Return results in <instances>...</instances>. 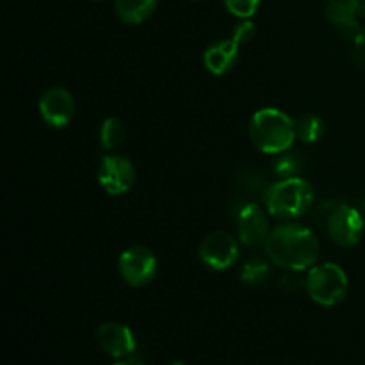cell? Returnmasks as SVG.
I'll return each instance as SVG.
<instances>
[{"label": "cell", "instance_id": "obj_1", "mask_svg": "<svg viewBox=\"0 0 365 365\" xmlns=\"http://www.w3.org/2000/svg\"><path fill=\"white\" fill-rule=\"evenodd\" d=\"M264 250L273 266L302 273L316 266L321 248L310 228L285 221L271 228Z\"/></svg>", "mask_w": 365, "mask_h": 365}, {"label": "cell", "instance_id": "obj_2", "mask_svg": "<svg viewBox=\"0 0 365 365\" xmlns=\"http://www.w3.org/2000/svg\"><path fill=\"white\" fill-rule=\"evenodd\" d=\"M250 139L253 146L267 155H278L291 150L296 139L294 120L280 109L264 107L250 120Z\"/></svg>", "mask_w": 365, "mask_h": 365}, {"label": "cell", "instance_id": "obj_3", "mask_svg": "<svg viewBox=\"0 0 365 365\" xmlns=\"http://www.w3.org/2000/svg\"><path fill=\"white\" fill-rule=\"evenodd\" d=\"M264 207L277 220H296L314 203V187L299 177L280 178L269 184L262 196Z\"/></svg>", "mask_w": 365, "mask_h": 365}, {"label": "cell", "instance_id": "obj_4", "mask_svg": "<svg viewBox=\"0 0 365 365\" xmlns=\"http://www.w3.org/2000/svg\"><path fill=\"white\" fill-rule=\"evenodd\" d=\"M349 280L346 271L335 262L312 266L307 274V292L321 307H335L348 296Z\"/></svg>", "mask_w": 365, "mask_h": 365}, {"label": "cell", "instance_id": "obj_5", "mask_svg": "<svg viewBox=\"0 0 365 365\" xmlns=\"http://www.w3.org/2000/svg\"><path fill=\"white\" fill-rule=\"evenodd\" d=\"M157 257L146 246L135 245L125 250L118 259V271L125 284L130 287H143L157 274Z\"/></svg>", "mask_w": 365, "mask_h": 365}, {"label": "cell", "instance_id": "obj_6", "mask_svg": "<svg viewBox=\"0 0 365 365\" xmlns=\"http://www.w3.org/2000/svg\"><path fill=\"white\" fill-rule=\"evenodd\" d=\"M365 221L359 209L342 202L327 221V232L331 241L342 248L356 246L362 239Z\"/></svg>", "mask_w": 365, "mask_h": 365}, {"label": "cell", "instance_id": "obj_7", "mask_svg": "<svg viewBox=\"0 0 365 365\" xmlns=\"http://www.w3.org/2000/svg\"><path fill=\"white\" fill-rule=\"evenodd\" d=\"M235 227H237V239L242 245L250 248L264 246L271 232L269 212L264 210L259 203H242L235 214Z\"/></svg>", "mask_w": 365, "mask_h": 365}, {"label": "cell", "instance_id": "obj_8", "mask_svg": "<svg viewBox=\"0 0 365 365\" xmlns=\"http://www.w3.org/2000/svg\"><path fill=\"white\" fill-rule=\"evenodd\" d=\"M198 257L207 267L214 271L230 269L239 260V242L228 232H212L207 235L198 248Z\"/></svg>", "mask_w": 365, "mask_h": 365}, {"label": "cell", "instance_id": "obj_9", "mask_svg": "<svg viewBox=\"0 0 365 365\" xmlns=\"http://www.w3.org/2000/svg\"><path fill=\"white\" fill-rule=\"evenodd\" d=\"M98 182L103 191L113 196L125 195L135 184V168L130 159L120 153H109L98 166Z\"/></svg>", "mask_w": 365, "mask_h": 365}, {"label": "cell", "instance_id": "obj_10", "mask_svg": "<svg viewBox=\"0 0 365 365\" xmlns=\"http://www.w3.org/2000/svg\"><path fill=\"white\" fill-rule=\"evenodd\" d=\"M43 121L53 128H63L73 120L75 100L68 89L53 86L41 95L38 102Z\"/></svg>", "mask_w": 365, "mask_h": 365}, {"label": "cell", "instance_id": "obj_11", "mask_svg": "<svg viewBox=\"0 0 365 365\" xmlns=\"http://www.w3.org/2000/svg\"><path fill=\"white\" fill-rule=\"evenodd\" d=\"M100 349L116 360L130 359L135 351V337L128 327L121 323H103L96 330Z\"/></svg>", "mask_w": 365, "mask_h": 365}, {"label": "cell", "instance_id": "obj_12", "mask_svg": "<svg viewBox=\"0 0 365 365\" xmlns=\"http://www.w3.org/2000/svg\"><path fill=\"white\" fill-rule=\"evenodd\" d=\"M239 57V45L234 39H221L207 46L203 52V64L212 75H225L235 66Z\"/></svg>", "mask_w": 365, "mask_h": 365}, {"label": "cell", "instance_id": "obj_13", "mask_svg": "<svg viewBox=\"0 0 365 365\" xmlns=\"http://www.w3.org/2000/svg\"><path fill=\"white\" fill-rule=\"evenodd\" d=\"M157 4L159 0H114V11L125 24L139 25L155 13Z\"/></svg>", "mask_w": 365, "mask_h": 365}, {"label": "cell", "instance_id": "obj_14", "mask_svg": "<svg viewBox=\"0 0 365 365\" xmlns=\"http://www.w3.org/2000/svg\"><path fill=\"white\" fill-rule=\"evenodd\" d=\"M127 139V127L116 116H109L100 125V143L107 152H116Z\"/></svg>", "mask_w": 365, "mask_h": 365}, {"label": "cell", "instance_id": "obj_15", "mask_svg": "<svg viewBox=\"0 0 365 365\" xmlns=\"http://www.w3.org/2000/svg\"><path fill=\"white\" fill-rule=\"evenodd\" d=\"M294 128L296 139L307 145L319 141L324 134V123L317 114H302L294 120Z\"/></svg>", "mask_w": 365, "mask_h": 365}, {"label": "cell", "instance_id": "obj_16", "mask_svg": "<svg viewBox=\"0 0 365 365\" xmlns=\"http://www.w3.org/2000/svg\"><path fill=\"white\" fill-rule=\"evenodd\" d=\"M241 278L245 284L253 285V287L264 285L271 278V266L260 257H252L242 264Z\"/></svg>", "mask_w": 365, "mask_h": 365}, {"label": "cell", "instance_id": "obj_17", "mask_svg": "<svg viewBox=\"0 0 365 365\" xmlns=\"http://www.w3.org/2000/svg\"><path fill=\"white\" fill-rule=\"evenodd\" d=\"M302 157L298 155L296 152H282L278 153V159L274 160V173L278 175L280 178H291V177H298L299 170H302Z\"/></svg>", "mask_w": 365, "mask_h": 365}, {"label": "cell", "instance_id": "obj_18", "mask_svg": "<svg viewBox=\"0 0 365 365\" xmlns=\"http://www.w3.org/2000/svg\"><path fill=\"white\" fill-rule=\"evenodd\" d=\"M225 7L230 11L234 16L246 20V18H252L253 14L259 11L260 0H223Z\"/></svg>", "mask_w": 365, "mask_h": 365}, {"label": "cell", "instance_id": "obj_19", "mask_svg": "<svg viewBox=\"0 0 365 365\" xmlns=\"http://www.w3.org/2000/svg\"><path fill=\"white\" fill-rule=\"evenodd\" d=\"M242 180L239 182L242 187V191L248 192H259V195L264 196L266 189L269 187V184H266V178L260 173H255V171H241Z\"/></svg>", "mask_w": 365, "mask_h": 365}, {"label": "cell", "instance_id": "obj_20", "mask_svg": "<svg viewBox=\"0 0 365 365\" xmlns=\"http://www.w3.org/2000/svg\"><path fill=\"white\" fill-rule=\"evenodd\" d=\"M253 36H255V25H253V21H250V18L239 21L234 27V32H232V39H234L239 46L252 41Z\"/></svg>", "mask_w": 365, "mask_h": 365}, {"label": "cell", "instance_id": "obj_21", "mask_svg": "<svg viewBox=\"0 0 365 365\" xmlns=\"http://www.w3.org/2000/svg\"><path fill=\"white\" fill-rule=\"evenodd\" d=\"M298 273L299 271H289L287 277H284L280 280V287L289 292H298L302 289L307 291V278H302Z\"/></svg>", "mask_w": 365, "mask_h": 365}, {"label": "cell", "instance_id": "obj_22", "mask_svg": "<svg viewBox=\"0 0 365 365\" xmlns=\"http://www.w3.org/2000/svg\"><path fill=\"white\" fill-rule=\"evenodd\" d=\"M110 365H146L145 362H141V360H138V359H123V360H118V362H114V364H110Z\"/></svg>", "mask_w": 365, "mask_h": 365}, {"label": "cell", "instance_id": "obj_23", "mask_svg": "<svg viewBox=\"0 0 365 365\" xmlns=\"http://www.w3.org/2000/svg\"><path fill=\"white\" fill-rule=\"evenodd\" d=\"M170 365H187V364H184V362H180V360H177V362H173V364H170Z\"/></svg>", "mask_w": 365, "mask_h": 365}, {"label": "cell", "instance_id": "obj_24", "mask_svg": "<svg viewBox=\"0 0 365 365\" xmlns=\"http://www.w3.org/2000/svg\"><path fill=\"white\" fill-rule=\"evenodd\" d=\"M95 2H98V0H95Z\"/></svg>", "mask_w": 365, "mask_h": 365}]
</instances>
